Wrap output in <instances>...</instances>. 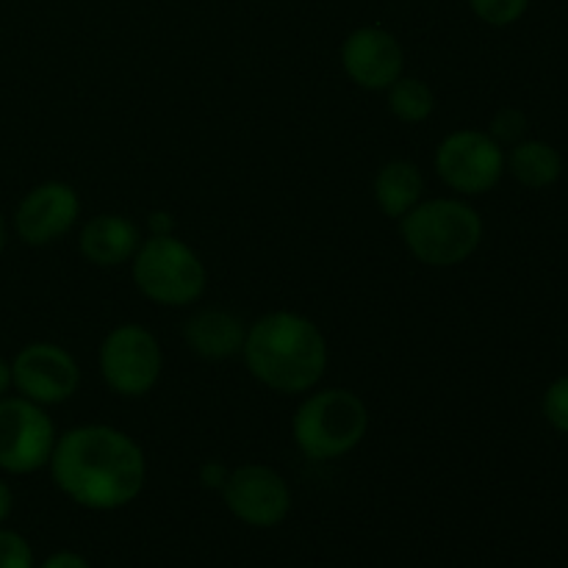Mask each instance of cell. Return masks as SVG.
<instances>
[{"instance_id":"cell-18","label":"cell","mask_w":568,"mask_h":568,"mask_svg":"<svg viewBox=\"0 0 568 568\" xmlns=\"http://www.w3.org/2000/svg\"><path fill=\"white\" fill-rule=\"evenodd\" d=\"M471 14L491 28L516 26L530 9V0H469Z\"/></svg>"},{"instance_id":"cell-4","label":"cell","mask_w":568,"mask_h":568,"mask_svg":"<svg viewBox=\"0 0 568 568\" xmlns=\"http://www.w3.org/2000/svg\"><path fill=\"white\" fill-rule=\"evenodd\" d=\"M369 422V408L358 394L342 386H316L303 394L292 416L294 447L308 460H338L364 444Z\"/></svg>"},{"instance_id":"cell-21","label":"cell","mask_w":568,"mask_h":568,"mask_svg":"<svg viewBox=\"0 0 568 568\" xmlns=\"http://www.w3.org/2000/svg\"><path fill=\"white\" fill-rule=\"evenodd\" d=\"M0 568H37L33 549L20 532L0 527Z\"/></svg>"},{"instance_id":"cell-11","label":"cell","mask_w":568,"mask_h":568,"mask_svg":"<svg viewBox=\"0 0 568 568\" xmlns=\"http://www.w3.org/2000/svg\"><path fill=\"white\" fill-rule=\"evenodd\" d=\"M222 499L239 521L250 527H277L292 510V488L286 477L266 464H242L231 469Z\"/></svg>"},{"instance_id":"cell-26","label":"cell","mask_w":568,"mask_h":568,"mask_svg":"<svg viewBox=\"0 0 568 568\" xmlns=\"http://www.w3.org/2000/svg\"><path fill=\"white\" fill-rule=\"evenodd\" d=\"M11 392H14V383H11V361H6L0 355V399Z\"/></svg>"},{"instance_id":"cell-3","label":"cell","mask_w":568,"mask_h":568,"mask_svg":"<svg viewBox=\"0 0 568 568\" xmlns=\"http://www.w3.org/2000/svg\"><path fill=\"white\" fill-rule=\"evenodd\" d=\"M399 236L419 264L449 270L469 261L480 250L486 225L469 200L433 197L416 203L399 220Z\"/></svg>"},{"instance_id":"cell-8","label":"cell","mask_w":568,"mask_h":568,"mask_svg":"<svg viewBox=\"0 0 568 568\" xmlns=\"http://www.w3.org/2000/svg\"><path fill=\"white\" fill-rule=\"evenodd\" d=\"M55 430L48 408L20 394L0 399V471L3 475H33L44 469L53 455Z\"/></svg>"},{"instance_id":"cell-6","label":"cell","mask_w":568,"mask_h":568,"mask_svg":"<svg viewBox=\"0 0 568 568\" xmlns=\"http://www.w3.org/2000/svg\"><path fill=\"white\" fill-rule=\"evenodd\" d=\"M98 369L116 397H148L164 372V349L150 327L139 322H122L111 327L100 342Z\"/></svg>"},{"instance_id":"cell-23","label":"cell","mask_w":568,"mask_h":568,"mask_svg":"<svg viewBox=\"0 0 568 568\" xmlns=\"http://www.w3.org/2000/svg\"><path fill=\"white\" fill-rule=\"evenodd\" d=\"M148 231L150 236H170V233H175V220H172L170 211H150Z\"/></svg>"},{"instance_id":"cell-19","label":"cell","mask_w":568,"mask_h":568,"mask_svg":"<svg viewBox=\"0 0 568 568\" xmlns=\"http://www.w3.org/2000/svg\"><path fill=\"white\" fill-rule=\"evenodd\" d=\"M541 414L552 430L568 436V375L549 383L541 397Z\"/></svg>"},{"instance_id":"cell-16","label":"cell","mask_w":568,"mask_h":568,"mask_svg":"<svg viewBox=\"0 0 568 568\" xmlns=\"http://www.w3.org/2000/svg\"><path fill=\"white\" fill-rule=\"evenodd\" d=\"M505 172L527 189H549L564 175V159L544 139H521L505 150Z\"/></svg>"},{"instance_id":"cell-22","label":"cell","mask_w":568,"mask_h":568,"mask_svg":"<svg viewBox=\"0 0 568 568\" xmlns=\"http://www.w3.org/2000/svg\"><path fill=\"white\" fill-rule=\"evenodd\" d=\"M197 475L203 488H209V491H222V486H225L227 477H231V469H227L222 460H205V464L200 466Z\"/></svg>"},{"instance_id":"cell-2","label":"cell","mask_w":568,"mask_h":568,"mask_svg":"<svg viewBox=\"0 0 568 568\" xmlns=\"http://www.w3.org/2000/svg\"><path fill=\"white\" fill-rule=\"evenodd\" d=\"M242 358L264 388L303 397L325 377L331 349L314 320L300 311H270L247 325Z\"/></svg>"},{"instance_id":"cell-13","label":"cell","mask_w":568,"mask_h":568,"mask_svg":"<svg viewBox=\"0 0 568 568\" xmlns=\"http://www.w3.org/2000/svg\"><path fill=\"white\" fill-rule=\"evenodd\" d=\"M142 231L125 214H98L83 222L78 233V250L83 261L100 270H116L131 264L142 244Z\"/></svg>"},{"instance_id":"cell-12","label":"cell","mask_w":568,"mask_h":568,"mask_svg":"<svg viewBox=\"0 0 568 568\" xmlns=\"http://www.w3.org/2000/svg\"><path fill=\"white\" fill-rule=\"evenodd\" d=\"M338 61L344 75L366 92H386L399 75H405L403 44L381 26H361L347 33Z\"/></svg>"},{"instance_id":"cell-27","label":"cell","mask_w":568,"mask_h":568,"mask_svg":"<svg viewBox=\"0 0 568 568\" xmlns=\"http://www.w3.org/2000/svg\"><path fill=\"white\" fill-rule=\"evenodd\" d=\"M9 236H11V222L6 220L3 211H0V255H3L6 247H9Z\"/></svg>"},{"instance_id":"cell-9","label":"cell","mask_w":568,"mask_h":568,"mask_svg":"<svg viewBox=\"0 0 568 568\" xmlns=\"http://www.w3.org/2000/svg\"><path fill=\"white\" fill-rule=\"evenodd\" d=\"M11 383L20 397L53 408L70 403L81 388L75 355L55 342H31L11 358Z\"/></svg>"},{"instance_id":"cell-1","label":"cell","mask_w":568,"mask_h":568,"mask_svg":"<svg viewBox=\"0 0 568 568\" xmlns=\"http://www.w3.org/2000/svg\"><path fill=\"white\" fill-rule=\"evenodd\" d=\"M48 469L55 488L87 510L125 508L148 483L144 449L111 425H78L61 433Z\"/></svg>"},{"instance_id":"cell-5","label":"cell","mask_w":568,"mask_h":568,"mask_svg":"<svg viewBox=\"0 0 568 568\" xmlns=\"http://www.w3.org/2000/svg\"><path fill=\"white\" fill-rule=\"evenodd\" d=\"M131 275L142 297L164 308L200 303L209 286V270L192 244L170 236H148L131 261Z\"/></svg>"},{"instance_id":"cell-24","label":"cell","mask_w":568,"mask_h":568,"mask_svg":"<svg viewBox=\"0 0 568 568\" xmlns=\"http://www.w3.org/2000/svg\"><path fill=\"white\" fill-rule=\"evenodd\" d=\"M39 568H89V564L87 558L78 552H55L50 555V558Z\"/></svg>"},{"instance_id":"cell-14","label":"cell","mask_w":568,"mask_h":568,"mask_svg":"<svg viewBox=\"0 0 568 568\" xmlns=\"http://www.w3.org/2000/svg\"><path fill=\"white\" fill-rule=\"evenodd\" d=\"M247 325L225 308H203L186 322V347L203 361H231L242 355Z\"/></svg>"},{"instance_id":"cell-7","label":"cell","mask_w":568,"mask_h":568,"mask_svg":"<svg viewBox=\"0 0 568 568\" xmlns=\"http://www.w3.org/2000/svg\"><path fill=\"white\" fill-rule=\"evenodd\" d=\"M436 175L460 197H480L505 178V148L480 128H460L438 142Z\"/></svg>"},{"instance_id":"cell-15","label":"cell","mask_w":568,"mask_h":568,"mask_svg":"<svg viewBox=\"0 0 568 568\" xmlns=\"http://www.w3.org/2000/svg\"><path fill=\"white\" fill-rule=\"evenodd\" d=\"M372 194H375V203L383 216L399 222L416 203L425 200V178L414 161L392 159L377 170L375 181H372Z\"/></svg>"},{"instance_id":"cell-10","label":"cell","mask_w":568,"mask_h":568,"mask_svg":"<svg viewBox=\"0 0 568 568\" xmlns=\"http://www.w3.org/2000/svg\"><path fill=\"white\" fill-rule=\"evenodd\" d=\"M81 220V194L64 181H42L22 194L11 231L28 247H50Z\"/></svg>"},{"instance_id":"cell-20","label":"cell","mask_w":568,"mask_h":568,"mask_svg":"<svg viewBox=\"0 0 568 568\" xmlns=\"http://www.w3.org/2000/svg\"><path fill=\"white\" fill-rule=\"evenodd\" d=\"M488 133L503 144L505 150L514 148L516 142H521L527 133V114L516 105H505L497 114L491 116V125H488Z\"/></svg>"},{"instance_id":"cell-17","label":"cell","mask_w":568,"mask_h":568,"mask_svg":"<svg viewBox=\"0 0 568 568\" xmlns=\"http://www.w3.org/2000/svg\"><path fill=\"white\" fill-rule=\"evenodd\" d=\"M388 111L405 125H422L436 111V92L425 78L399 75L392 87L386 89Z\"/></svg>"},{"instance_id":"cell-25","label":"cell","mask_w":568,"mask_h":568,"mask_svg":"<svg viewBox=\"0 0 568 568\" xmlns=\"http://www.w3.org/2000/svg\"><path fill=\"white\" fill-rule=\"evenodd\" d=\"M11 510H14V491H11L9 483L0 477V527L6 525V519L11 516Z\"/></svg>"}]
</instances>
